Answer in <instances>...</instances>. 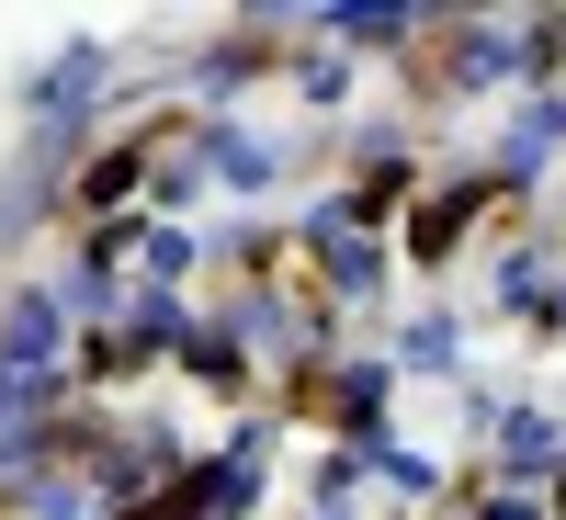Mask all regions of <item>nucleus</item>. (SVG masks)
I'll use <instances>...</instances> for the list:
<instances>
[{"label":"nucleus","instance_id":"nucleus-1","mask_svg":"<svg viewBox=\"0 0 566 520\" xmlns=\"http://www.w3.org/2000/svg\"><path fill=\"white\" fill-rule=\"evenodd\" d=\"M464 204H476V193H453V204H431V215H419V261H442V250H453V226H464Z\"/></svg>","mask_w":566,"mask_h":520}]
</instances>
